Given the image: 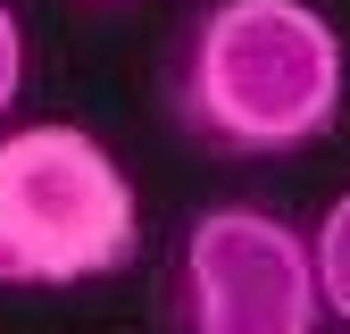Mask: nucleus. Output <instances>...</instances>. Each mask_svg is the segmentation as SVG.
<instances>
[{
    "label": "nucleus",
    "mask_w": 350,
    "mask_h": 334,
    "mask_svg": "<svg viewBox=\"0 0 350 334\" xmlns=\"http://www.w3.org/2000/svg\"><path fill=\"white\" fill-rule=\"evenodd\" d=\"M175 125L217 159H284L342 117V34L309 0H208L167 59Z\"/></svg>",
    "instance_id": "nucleus-1"
},
{
    "label": "nucleus",
    "mask_w": 350,
    "mask_h": 334,
    "mask_svg": "<svg viewBox=\"0 0 350 334\" xmlns=\"http://www.w3.org/2000/svg\"><path fill=\"white\" fill-rule=\"evenodd\" d=\"M142 201L83 125L0 134V284H92L134 268Z\"/></svg>",
    "instance_id": "nucleus-2"
},
{
    "label": "nucleus",
    "mask_w": 350,
    "mask_h": 334,
    "mask_svg": "<svg viewBox=\"0 0 350 334\" xmlns=\"http://www.w3.org/2000/svg\"><path fill=\"white\" fill-rule=\"evenodd\" d=\"M167 334H317V276L309 234H292L275 209L217 201L175 234L159 284Z\"/></svg>",
    "instance_id": "nucleus-3"
},
{
    "label": "nucleus",
    "mask_w": 350,
    "mask_h": 334,
    "mask_svg": "<svg viewBox=\"0 0 350 334\" xmlns=\"http://www.w3.org/2000/svg\"><path fill=\"white\" fill-rule=\"evenodd\" d=\"M309 276H317V309L350 326V192L325 209L317 234H309Z\"/></svg>",
    "instance_id": "nucleus-4"
},
{
    "label": "nucleus",
    "mask_w": 350,
    "mask_h": 334,
    "mask_svg": "<svg viewBox=\"0 0 350 334\" xmlns=\"http://www.w3.org/2000/svg\"><path fill=\"white\" fill-rule=\"evenodd\" d=\"M25 101V25H17V9L0 0V117H9Z\"/></svg>",
    "instance_id": "nucleus-5"
},
{
    "label": "nucleus",
    "mask_w": 350,
    "mask_h": 334,
    "mask_svg": "<svg viewBox=\"0 0 350 334\" xmlns=\"http://www.w3.org/2000/svg\"><path fill=\"white\" fill-rule=\"evenodd\" d=\"M92 9H125V0H92Z\"/></svg>",
    "instance_id": "nucleus-6"
}]
</instances>
